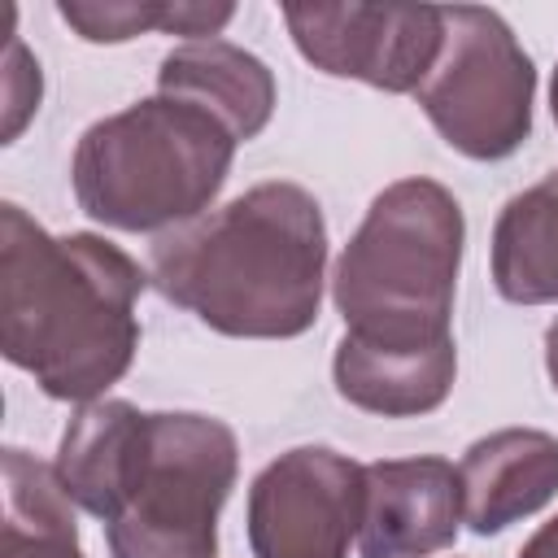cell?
<instances>
[{"label":"cell","instance_id":"obj_1","mask_svg":"<svg viewBox=\"0 0 558 558\" xmlns=\"http://www.w3.org/2000/svg\"><path fill=\"white\" fill-rule=\"evenodd\" d=\"M148 275L92 231L52 235L0 205V353L52 401H100L135 362Z\"/></svg>","mask_w":558,"mask_h":558},{"label":"cell","instance_id":"obj_2","mask_svg":"<svg viewBox=\"0 0 558 558\" xmlns=\"http://www.w3.org/2000/svg\"><path fill=\"white\" fill-rule=\"evenodd\" d=\"M327 222L314 192L257 183L222 209L166 231L148 253V283L235 340H292L318 323Z\"/></svg>","mask_w":558,"mask_h":558},{"label":"cell","instance_id":"obj_3","mask_svg":"<svg viewBox=\"0 0 558 558\" xmlns=\"http://www.w3.org/2000/svg\"><path fill=\"white\" fill-rule=\"evenodd\" d=\"M235 135L205 109L148 96L92 122L70 161L74 201L87 218L113 231H174L214 205L222 192Z\"/></svg>","mask_w":558,"mask_h":558},{"label":"cell","instance_id":"obj_4","mask_svg":"<svg viewBox=\"0 0 558 558\" xmlns=\"http://www.w3.org/2000/svg\"><path fill=\"white\" fill-rule=\"evenodd\" d=\"M466 248L458 196L436 179L388 183L349 235L331 301L344 331L366 340H445L453 336V292Z\"/></svg>","mask_w":558,"mask_h":558},{"label":"cell","instance_id":"obj_5","mask_svg":"<svg viewBox=\"0 0 558 558\" xmlns=\"http://www.w3.org/2000/svg\"><path fill=\"white\" fill-rule=\"evenodd\" d=\"M235 475L240 440L222 418L196 410L144 414L105 514L109 558H214Z\"/></svg>","mask_w":558,"mask_h":558},{"label":"cell","instance_id":"obj_6","mask_svg":"<svg viewBox=\"0 0 558 558\" xmlns=\"http://www.w3.org/2000/svg\"><path fill=\"white\" fill-rule=\"evenodd\" d=\"M440 13L445 44L414 92L418 109L453 153L471 161H501L532 135L536 65L497 9L453 4Z\"/></svg>","mask_w":558,"mask_h":558},{"label":"cell","instance_id":"obj_7","mask_svg":"<svg viewBox=\"0 0 558 558\" xmlns=\"http://www.w3.org/2000/svg\"><path fill=\"white\" fill-rule=\"evenodd\" d=\"M366 466L331 445H296L248 484L253 558H349L362 532Z\"/></svg>","mask_w":558,"mask_h":558},{"label":"cell","instance_id":"obj_8","mask_svg":"<svg viewBox=\"0 0 558 558\" xmlns=\"http://www.w3.org/2000/svg\"><path fill=\"white\" fill-rule=\"evenodd\" d=\"M296 52L388 96L418 92L445 44V13L423 4H283Z\"/></svg>","mask_w":558,"mask_h":558},{"label":"cell","instance_id":"obj_9","mask_svg":"<svg viewBox=\"0 0 558 558\" xmlns=\"http://www.w3.org/2000/svg\"><path fill=\"white\" fill-rule=\"evenodd\" d=\"M462 480L445 458H379L366 462L362 558H432L458 541Z\"/></svg>","mask_w":558,"mask_h":558},{"label":"cell","instance_id":"obj_10","mask_svg":"<svg viewBox=\"0 0 558 558\" xmlns=\"http://www.w3.org/2000/svg\"><path fill=\"white\" fill-rule=\"evenodd\" d=\"M458 375V344L445 340H366L344 331L331 357L336 392L379 418H418L449 401Z\"/></svg>","mask_w":558,"mask_h":558},{"label":"cell","instance_id":"obj_11","mask_svg":"<svg viewBox=\"0 0 558 558\" xmlns=\"http://www.w3.org/2000/svg\"><path fill=\"white\" fill-rule=\"evenodd\" d=\"M462 523L497 536L558 497V436L541 427H501L480 436L462 462Z\"/></svg>","mask_w":558,"mask_h":558},{"label":"cell","instance_id":"obj_12","mask_svg":"<svg viewBox=\"0 0 558 558\" xmlns=\"http://www.w3.org/2000/svg\"><path fill=\"white\" fill-rule=\"evenodd\" d=\"M157 96L214 113L240 144L266 131L279 100L270 65L231 39H183L170 48L157 65Z\"/></svg>","mask_w":558,"mask_h":558},{"label":"cell","instance_id":"obj_13","mask_svg":"<svg viewBox=\"0 0 558 558\" xmlns=\"http://www.w3.org/2000/svg\"><path fill=\"white\" fill-rule=\"evenodd\" d=\"M493 288L514 305L558 301V170L501 205L493 222Z\"/></svg>","mask_w":558,"mask_h":558},{"label":"cell","instance_id":"obj_14","mask_svg":"<svg viewBox=\"0 0 558 558\" xmlns=\"http://www.w3.org/2000/svg\"><path fill=\"white\" fill-rule=\"evenodd\" d=\"M0 558H87L78 545L74 501L57 466L26 449H4V523Z\"/></svg>","mask_w":558,"mask_h":558},{"label":"cell","instance_id":"obj_15","mask_svg":"<svg viewBox=\"0 0 558 558\" xmlns=\"http://www.w3.org/2000/svg\"><path fill=\"white\" fill-rule=\"evenodd\" d=\"M61 22L78 31L87 44H126L148 31L218 39L235 17V4H187V0H61Z\"/></svg>","mask_w":558,"mask_h":558},{"label":"cell","instance_id":"obj_16","mask_svg":"<svg viewBox=\"0 0 558 558\" xmlns=\"http://www.w3.org/2000/svg\"><path fill=\"white\" fill-rule=\"evenodd\" d=\"M39 92H44L39 61H35V57L26 52V44L13 35V39H9V52H4V144H13V140L22 135V126L35 118Z\"/></svg>","mask_w":558,"mask_h":558},{"label":"cell","instance_id":"obj_17","mask_svg":"<svg viewBox=\"0 0 558 558\" xmlns=\"http://www.w3.org/2000/svg\"><path fill=\"white\" fill-rule=\"evenodd\" d=\"M519 558H558V514H554L549 523H541V527L523 541Z\"/></svg>","mask_w":558,"mask_h":558},{"label":"cell","instance_id":"obj_18","mask_svg":"<svg viewBox=\"0 0 558 558\" xmlns=\"http://www.w3.org/2000/svg\"><path fill=\"white\" fill-rule=\"evenodd\" d=\"M545 371H549V384H554V392H558V318H554L549 331H545Z\"/></svg>","mask_w":558,"mask_h":558},{"label":"cell","instance_id":"obj_19","mask_svg":"<svg viewBox=\"0 0 558 558\" xmlns=\"http://www.w3.org/2000/svg\"><path fill=\"white\" fill-rule=\"evenodd\" d=\"M549 109H554V122H558V65H554V78H549Z\"/></svg>","mask_w":558,"mask_h":558}]
</instances>
